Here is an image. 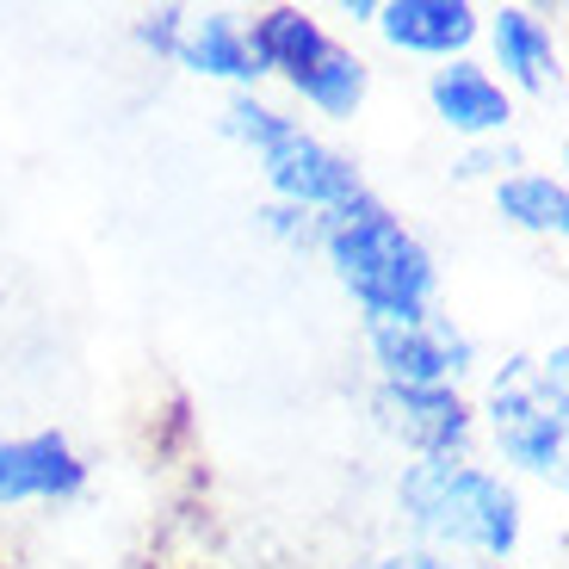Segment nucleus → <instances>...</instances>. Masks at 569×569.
Listing matches in <instances>:
<instances>
[{
	"instance_id": "f257e3e1",
	"label": "nucleus",
	"mask_w": 569,
	"mask_h": 569,
	"mask_svg": "<svg viewBox=\"0 0 569 569\" xmlns=\"http://www.w3.org/2000/svg\"><path fill=\"white\" fill-rule=\"evenodd\" d=\"M397 508L409 520L415 545L489 569L508 563L520 551V532H527L520 489L501 470H483L470 458H415V465H402Z\"/></svg>"
},
{
	"instance_id": "f03ea898",
	"label": "nucleus",
	"mask_w": 569,
	"mask_h": 569,
	"mask_svg": "<svg viewBox=\"0 0 569 569\" xmlns=\"http://www.w3.org/2000/svg\"><path fill=\"white\" fill-rule=\"evenodd\" d=\"M316 248H322L328 272L341 279V291L359 303L366 322H421L427 310H440V267H433L421 236L378 192L322 217Z\"/></svg>"
},
{
	"instance_id": "7ed1b4c3",
	"label": "nucleus",
	"mask_w": 569,
	"mask_h": 569,
	"mask_svg": "<svg viewBox=\"0 0 569 569\" xmlns=\"http://www.w3.org/2000/svg\"><path fill=\"white\" fill-rule=\"evenodd\" d=\"M223 130L260 161V180H267L272 204H298V211H310V217H335V211H347V204H359L371 192L341 149H328L322 137H310V130L298 124V118L272 112L254 93H229Z\"/></svg>"
},
{
	"instance_id": "20e7f679",
	"label": "nucleus",
	"mask_w": 569,
	"mask_h": 569,
	"mask_svg": "<svg viewBox=\"0 0 569 569\" xmlns=\"http://www.w3.org/2000/svg\"><path fill=\"white\" fill-rule=\"evenodd\" d=\"M563 366H569L563 341L545 359L513 353L496 366V378L483 390V421H489V440H496L501 465L520 470V477H545V483L563 477V433H569Z\"/></svg>"
},
{
	"instance_id": "39448f33",
	"label": "nucleus",
	"mask_w": 569,
	"mask_h": 569,
	"mask_svg": "<svg viewBox=\"0 0 569 569\" xmlns=\"http://www.w3.org/2000/svg\"><path fill=\"white\" fill-rule=\"evenodd\" d=\"M378 385H465L477 371V341L452 316L427 310L421 322H366Z\"/></svg>"
},
{
	"instance_id": "423d86ee",
	"label": "nucleus",
	"mask_w": 569,
	"mask_h": 569,
	"mask_svg": "<svg viewBox=\"0 0 569 569\" xmlns=\"http://www.w3.org/2000/svg\"><path fill=\"white\" fill-rule=\"evenodd\" d=\"M371 421L415 458H470L477 440V409L452 385H378Z\"/></svg>"
},
{
	"instance_id": "0eeeda50",
	"label": "nucleus",
	"mask_w": 569,
	"mask_h": 569,
	"mask_svg": "<svg viewBox=\"0 0 569 569\" xmlns=\"http://www.w3.org/2000/svg\"><path fill=\"white\" fill-rule=\"evenodd\" d=\"M87 489V458L69 446V433L38 427V433H0V508L26 501H74Z\"/></svg>"
},
{
	"instance_id": "6e6552de",
	"label": "nucleus",
	"mask_w": 569,
	"mask_h": 569,
	"mask_svg": "<svg viewBox=\"0 0 569 569\" xmlns=\"http://www.w3.org/2000/svg\"><path fill=\"white\" fill-rule=\"evenodd\" d=\"M427 106L465 142H501L513 130V93L470 57L440 62V69L427 74Z\"/></svg>"
},
{
	"instance_id": "1a4fd4ad",
	"label": "nucleus",
	"mask_w": 569,
	"mask_h": 569,
	"mask_svg": "<svg viewBox=\"0 0 569 569\" xmlns=\"http://www.w3.org/2000/svg\"><path fill=\"white\" fill-rule=\"evenodd\" d=\"M371 26L385 31L390 50L433 57V62H458L470 43L483 38V13L470 0H385Z\"/></svg>"
},
{
	"instance_id": "9d476101",
	"label": "nucleus",
	"mask_w": 569,
	"mask_h": 569,
	"mask_svg": "<svg viewBox=\"0 0 569 569\" xmlns=\"http://www.w3.org/2000/svg\"><path fill=\"white\" fill-rule=\"evenodd\" d=\"M483 38L496 50V69H501L496 81L508 93H545V87H557L563 50H557L551 26L532 7H496V13H483Z\"/></svg>"
},
{
	"instance_id": "9b49d317",
	"label": "nucleus",
	"mask_w": 569,
	"mask_h": 569,
	"mask_svg": "<svg viewBox=\"0 0 569 569\" xmlns=\"http://www.w3.org/2000/svg\"><path fill=\"white\" fill-rule=\"evenodd\" d=\"M168 62H180V69L199 74V81H229L236 93H254V81H260V62H254V50H248V19L223 13V7H211V13H192V7H186L180 43H173Z\"/></svg>"
},
{
	"instance_id": "f8f14e48",
	"label": "nucleus",
	"mask_w": 569,
	"mask_h": 569,
	"mask_svg": "<svg viewBox=\"0 0 569 569\" xmlns=\"http://www.w3.org/2000/svg\"><path fill=\"white\" fill-rule=\"evenodd\" d=\"M328 43H335V38L322 31V19L303 13V7H267V13L248 19V50H254L260 74H284V81H298Z\"/></svg>"
},
{
	"instance_id": "ddd939ff",
	"label": "nucleus",
	"mask_w": 569,
	"mask_h": 569,
	"mask_svg": "<svg viewBox=\"0 0 569 569\" xmlns=\"http://www.w3.org/2000/svg\"><path fill=\"white\" fill-rule=\"evenodd\" d=\"M291 93L322 118H353L371 93V62L359 50H347V43H328L322 57L291 81Z\"/></svg>"
},
{
	"instance_id": "4468645a",
	"label": "nucleus",
	"mask_w": 569,
	"mask_h": 569,
	"mask_svg": "<svg viewBox=\"0 0 569 569\" xmlns=\"http://www.w3.org/2000/svg\"><path fill=\"white\" fill-rule=\"evenodd\" d=\"M496 211L508 217L513 229L527 236H569V186L557 173H539V168H513L496 180Z\"/></svg>"
},
{
	"instance_id": "2eb2a0df",
	"label": "nucleus",
	"mask_w": 569,
	"mask_h": 569,
	"mask_svg": "<svg viewBox=\"0 0 569 569\" xmlns=\"http://www.w3.org/2000/svg\"><path fill=\"white\" fill-rule=\"evenodd\" d=\"M260 229L279 236L284 248H316L322 242V217L298 211V204H260Z\"/></svg>"
},
{
	"instance_id": "dca6fc26",
	"label": "nucleus",
	"mask_w": 569,
	"mask_h": 569,
	"mask_svg": "<svg viewBox=\"0 0 569 569\" xmlns=\"http://www.w3.org/2000/svg\"><path fill=\"white\" fill-rule=\"evenodd\" d=\"M513 168H527L513 142H470V156L458 161V180H501Z\"/></svg>"
},
{
	"instance_id": "f3484780",
	"label": "nucleus",
	"mask_w": 569,
	"mask_h": 569,
	"mask_svg": "<svg viewBox=\"0 0 569 569\" xmlns=\"http://www.w3.org/2000/svg\"><path fill=\"white\" fill-rule=\"evenodd\" d=\"M180 26H186V7H156V13L137 19V38L142 50H156V57H173V43H180Z\"/></svg>"
},
{
	"instance_id": "a211bd4d",
	"label": "nucleus",
	"mask_w": 569,
	"mask_h": 569,
	"mask_svg": "<svg viewBox=\"0 0 569 569\" xmlns=\"http://www.w3.org/2000/svg\"><path fill=\"white\" fill-rule=\"evenodd\" d=\"M371 569H489V563H465V557H440L427 545H402V551H385Z\"/></svg>"
},
{
	"instance_id": "6ab92c4d",
	"label": "nucleus",
	"mask_w": 569,
	"mask_h": 569,
	"mask_svg": "<svg viewBox=\"0 0 569 569\" xmlns=\"http://www.w3.org/2000/svg\"><path fill=\"white\" fill-rule=\"evenodd\" d=\"M341 13L353 19V26H371V19H378V0H347Z\"/></svg>"
}]
</instances>
